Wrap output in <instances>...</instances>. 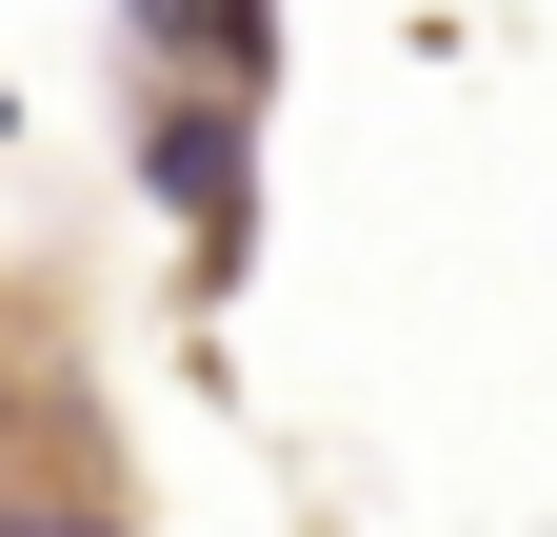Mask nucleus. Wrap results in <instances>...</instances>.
Returning <instances> with one entry per match:
<instances>
[{
    "instance_id": "2",
    "label": "nucleus",
    "mask_w": 557,
    "mask_h": 537,
    "mask_svg": "<svg viewBox=\"0 0 557 537\" xmlns=\"http://www.w3.org/2000/svg\"><path fill=\"white\" fill-rule=\"evenodd\" d=\"M160 80H220V100H278V0H120Z\"/></svg>"
},
{
    "instance_id": "3",
    "label": "nucleus",
    "mask_w": 557,
    "mask_h": 537,
    "mask_svg": "<svg viewBox=\"0 0 557 537\" xmlns=\"http://www.w3.org/2000/svg\"><path fill=\"white\" fill-rule=\"evenodd\" d=\"M0 537H139L81 438H0Z\"/></svg>"
},
{
    "instance_id": "1",
    "label": "nucleus",
    "mask_w": 557,
    "mask_h": 537,
    "mask_svg": "<svg viewBox=\"0 0 557 537\" xmlns=\"http://www.w3.org/2000/svg\"><path fill=\"white\" fill-rule=\"evenodd\" d=\"M139 199H160V220H199V259L239 279V239H259V100L160 80V100H139Z\"/></svg>"
},
{
    "instance_id": "4",
    "label": "nucleus",
    "mask_w": 557,
    "mask_h": 537,
    "mask_svg": "<svg viewBox=\"0 0 557 537\" xmlns=\"http://www.w3.org/2000/svg\"><path fill=\"white\" fill-rule=\"evenodd\" d=\"M0 140H21V120H0Z\"/></svg>"
}]
</instances>
